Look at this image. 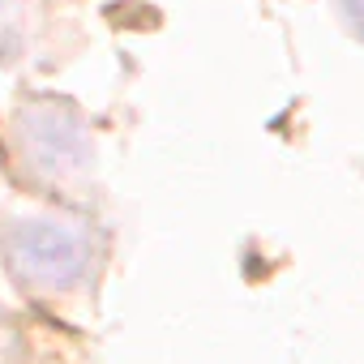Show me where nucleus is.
<instances>
[{
    "label": "nucleus",
    "mask_w": 364,
    "mask_h": 364,
    "mask_svg": "<svg viewBox=\"0 0 364 364\" xmlns=\"http://www.w3.org/2000/svg\"><path fill=\"white\" fill-rule=\"evenodd\" d=\"M9 266L18 283L39 291H65L86 274V236L73 223L26 219L9 232Z\"/></svg>",
    "instance_id": "f257e3e1"
},
{
    "label": "nucleus",
    "mask_w": 364,
    "mask_h": 364,
    "mask_svg": "<svg viewBox=\"0 0 364 364\" xmlns=\"http://www.w3.org/2000/svg\"><path fill=\"white\" fill-rule=\"evenodd\" d=\"M343 5H347V18H351V26L364 35V0H343Z\"/></svg>",
    "instance_id": "f03ea898"
}]
</instances>
